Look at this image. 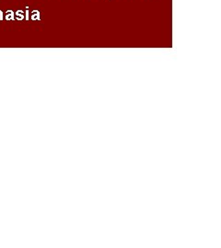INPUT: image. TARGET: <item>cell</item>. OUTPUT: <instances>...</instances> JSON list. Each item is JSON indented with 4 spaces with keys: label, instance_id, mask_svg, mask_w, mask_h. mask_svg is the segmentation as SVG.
I'll use <instances>...</instances> for the list:
<instances>
[{
    "label": "cell",
    "instance_id": "obj_1",
    "mask_svg": "<svg viewBox=\"0 0 221 248\" xmlns=\"http://www.w3.org/2000/svg\"><path fill=\"white\" fill-rule=\"evenodd\" d=\"M32 18H33L34 20H35V19H40V13H39V11H37V10L33 11Z\"/></svg>",
    "mask_w": 221,
    "mask_h": 248
},
{
    "label": "cell",
    "instance_id": "obj_2",
    "mask_svg": "<svg viewBox=\"0 0 221 248\" xmlns=\"http://www.w3.org/2000/svg\"><path fill=\"white\" fill-rule=\"evenodd\" d=\"M17 18H18V19L23 18V12L22 11H18L17 12Z\"/></svg>",
    "mask_w": 221,
    "mask_h": 248
}]
</instances>
